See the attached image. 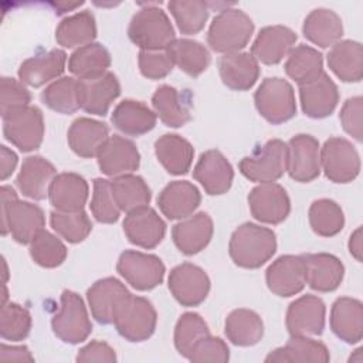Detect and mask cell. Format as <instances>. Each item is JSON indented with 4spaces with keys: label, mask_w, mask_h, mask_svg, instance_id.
<instances>
[{
    "label": "cell",
    "mask_w": 363,
    "mask_h": 363,
    "mask_svg": "<svg viewBox=\"0 0 363 363\" xmlns=\"http://www.w3.org/2000/svg\"><path fill=\"white\" fill-rule=\"evenodd\" d=\"M269 291L278 296L288 298L299 294L305 285V264L302 255H282L277 258L265 272Z\"/></svg>",
    "instance_id": "cell-20"
},
{
    "label": "cell",
    "mask_w": 363,
    "mask_h": 363,
    "mask_svg": "<svg viewBox=\"0 0 363 363\" xmlns=\"http://www.w3.org/2000/svg\"><path fill=\"white\" fill-rule=\"evenodd\" d=\"M213 233L214 227L211 217L207 213L200 211L177 223L172 228V238L180 252L194 255L208 245Z\"/></svg>",
    "instance_id": "cell-23"
},
{
    "label": "cell",
    "mask_w": 363,
    "mask_h": 363,
    "mask_svg": "<svg viewBox=\"0 0 363 363\" xmlns=\"http://www.w3.org/2000/svg\"><path fill=\"white\" fill-rule=\"evenodd\" d=\"M123 231L132 244L150 250L162 242L166 234V224L152 207L145 206L126 213Z\"/></svg>",
    "instance_id": "cell-21"
},
{
    "label": "cell",
    "mask_w": 363,
    "mask_h": 363,
    "mask_svg": "<svg viewBox=\"0 0 363 363\" xmlns=\"http://www.w3.org/2000/svg\"><path fill=\"white\" fill-rule=\"evenodd\" d=\"M320 170L333 183H349L360 173L359 153L349 140L329 138L320 147Z\"/></svg>",
    "instance_id": "cell-10"
},
{
    "label": "cell",
    "mask_w": 363,
    "mask_h": 363,
    "mask_svg": "<svg viewBox=\"0 0 363 363\" xmlns=\"http://www.w3.org/2000/svg\"><path fill=\"white\" fill-rule=\"evenodd\" d=\"M67 62V54L62 50L54 48L48 52L27 58L18 68L20 82L38 88L51 79L58 78Z\"/></svg>",
    "instance_id": "cell-31"
},
{
    "label": "cell",
    "mask_w": 363,
    "mask_h": 363,
    "mask_svg": "<svg viewBox=\"0 0 363 363\" xmlns=\"http://www.w3.org/2000/svg\"><path fill=\"white\" fill-rule=\"evenodd\" d=\"M30 255L35 264L44 268H55L65 261L67 247L57 235L43 230L30 242Z\"/></svg>",
    "instance_id": "cell-50"
},
{
    "label": "cell",
    "mask_w": 363,
    "mask_h": 363,
    "mask_svg": "<svg viewBox=\"0 0 363 363\" xmlns=\"http://www.w3.org/2000/svg\"><path fill=\"white\" fill-rule=\"evenodd\" d=\"M193 177L203 186L207 194L218 196L230 190L234 170L220 150L211 149L200 155L193 169Z\"/></svg>",
    "instance_id": "cell-18"
},
{
    "label": "cell",
    "mask_w": 363,
    "mask_h": 363,
    "mask_svg": "<svg viewBox=\"0 0 363 363\" xmlns=\"http://www.w3.org/2000/svg\"><path fill=\"white\" fill-rule=\"evenodd\" d=\"M111 65L109 51L99 43L77 48L68 58V69L78 79H88L108 72Z\"/></svg>",
    "instance_id": "cell-41"
},
{
    "label": "cell",
    "mask_w": 363,
    "mask_h": 363,
    "mask_svg": "<svg viewBox=\"0 0 363 363\" xmlns=\"http://www.w3.org/2000/svg\"><path fill=\"white\" fill-rule=\"evenodd\" d=\"M41 101L58 113H74L79 106L78 79L72 77H62L51 82L43 92Z\"/></svg>",
    "instance_id": "cell-46"
},
{
    "label": "cell",
    "mask_w": 363,
    "mask_h": 363,
    "mask_svg": "<svg viewBox=\"0 0 363 363\" xmlns=\"http://www.w3.org/2000/svg\"><path fill=\"white\" fill-rule=\"evenodd\" d=\"M330 329L346 343H357L363 337V305L359 299L337 298L330 309Z\"/></svg>",
    "instance_id": "cell-29"
},
{
    "label": "cell",
    "mask_w": 363,
    "mask_h": 363,
    "mask_svg": "<svg viewBox=\"0 0 363 363\" xmlns=\"http://www.w3.org/2000/svg\"><path fill=\"white\" fill-rule=\"evenodd\" d=\"M301 106L306 116L322 119L329 116L339 102L336 84L323 71L315 79L299 85Z\"/></svg>",
    "instance_id": "cell-22"
},
{
    "label": "cell",
    "mask_w": 363,
    "mask_h": 363,
    "mask_svg": "<svg viewBox=\"0 0 363 363\" xmlns=\"http://www.w3.org/2000/svg\"><path fill=\"white\" fill-rule=\"evenodd\" d=\"M156 118V113L146 104L125 99L115 106L111 121L122 133L129 136H140L155 128Z\"/></svg>",
    "instance_id": "cell-34"
},
{
    "label": "cell",
    "mask_w": 363,
    "mask_h": 363,
    "mask_svg": "<svg viewBox=\"0 0 363 363\" xmlns=\"http://www.w3.org/2000/svg\"><path fill=\"white\" fill-rule=\"evenodd\" d=\"M330 354L328 347L312 337L308 336H291L286 345L269 352L265 357L267 363H294V362H316L326 363L329 362Z\"/></svg>",
    "instance_id": "cell-38"
},
{
    "label": "cell",
    "mask_w": 363,
    "mask_h": 363,
    "mask_svg": "<svg viewBox=\"0 0 363 363\" xmlns=\"http://www.w3.org/2000/svg\"><path fill=\"white\" fill-rule=\"evenodd\" d=\"M116 360L115 350L105 342L101 340H92L88 345H85L82 349H79L77 354V362H108L112 363Z\"/></svg>",
    "instance_id": "cell-57"
},
{
    "label": "cell",
    "mask_w": 363,
    "mask_h": 363,
    "mask_svg": "<svg viewBox=\"0 0 363 363\" xmlns=\"http://www.w3.org/2000/svg\"><path fill=\"white\" fill-rule=\"evenodd\" d=\"M286 57L285 72L298 85L306 84L323 72V57L313 47L299 44Z\"/></svg>",
    "instance_id": "cell-43"
},
{
    "label": "cell",
    "mask_w": 363,
    "mask_h": 363,
    "mask_svg": "<svg viewBox=\"0 0 363 363\" xmlns=\"http://www.w3.org/2000/svg\"><path fill=\"white\" fill-rule=\"evenodd\" d=\"M50 223L60 237L72 244L84 241L92 230V223L82 208L72 211L54 210L50 214Z\"/></svg>",
    "instance_id": "cell-47"
},
{
    "label": "cell",
    "mask_w": 363,
    "mask_h": 363,
    "mask_svg": "<svg viewBox=\"0 0 363 363\" xmlns=\"http://www.w3.org/2000/svg\"><path fill=\"white\" fill-rule=\"evenodd\" d=\"M362 227H357L349 240V252L356 258V261L362 262Z\"/></svg>",
    "instance_id": "cell-60"
},
{
    "label": "cell",
    "mask_w": 363,
    "mask_h": 363,
    "mask_svg": "<svg viewBox=\"0 0 363 363\" xmlns=\"http://www.w3.org/2000/svg\"><path fill=\"white\" fill-rule=\"evenodd\" d=\"M88 193L89 187L82 176L65 172L54 177L48 197L55 210L72 211L84 208L88 200Z\"/></svg>",
    "instance_id": "cell-33"
},
{
    "label": "cell",
    "mask_w": 363,
    "mask_h": 363,
    "mask_svg": "<svg viewBox=\"0 0 363 363\" xmlns=\"http://www.w3.org/2000/svg\"><path fill=\"white\" fill-rule=\"evenodd\" d=\"M82 4V1H79V3H72V4H69V3H54L52 6L55 7V13L57 14H64L65 11H69V10H74V9H77V7H79Z\"/></svg>",
    "instance_id": "cell-61"
},
{
    "label": "cell",
    "mask_w": 363,
    "mask_h": 363,
    "mask_svg": "<svg viewBox=\"0 0 363 363\" xmlns=\"http://www.w3.org/2000/svg\"><path fill=\"white\" fill-rule=\"evenodd\" d=\"M296 34L285 26H268L261 28L251 45L252 57L262 64L274 65L284 60L294 48Z\"/></svg>",
    "instance_id": "cell-24"
},
{
    "label": "cell",
    "mask_w": 363,
    "mask_h": 363,
    "mask_svg": "<svg viewBox=\"0 0 363 363\" xmlns=\"http://www.w3.org/2000/svg\"><path fill=\"white\" fill-rule=\"evenodd\" d=\"M250 211L255 220L267 224L282 223L291 211L286 190L278 183H259L248 194Z\"/></svg>",
    "instance_id": "cell-15"
},
{
    "label": "cell",
    "mask_w": 363,
    "mask_h": 363,
    "mask_svg": "<svg viewBox=\"0 0 363 363\" xmlns=\"http://www.w3.org/2000/svg\"><path fill=\"white\" fill-rule=\"evenodd\" d=\"M31 329L30 312L14 302L1 305L0 312V335L4 340L18 342L28 336Z\"/></svg>",
    "instance_id": "cell-51"
},
{
    "label": "cell",
    "mask_w": 363,
    "mask_h": 363,
    "mask_svg": "<svg viewBox=\"0 0 363 363\" xmlns=\"http://www.w3.org/2000/svg\"><path fill=\"white\" fill-rule=\"evenodd\" d=\"M121 85L115 74L105 72L95 78L78 79L79 106L88 113L104 116L119 96Z\"/></svg>",
    "instance_id": "cell-19"
},
{
    "label": "cell",
    "mask_w": 363,
    "mask_h": 363,
    "mask_svg": "<svg viewBox=\"0 0 363 363\" xmlns=\"http://www.w3.org/2000/svg\"><path fill=\"white\" fill-rule=\"evenodd\" d=\"M200 201L199 189L187 180L170 182L157 197L159 208L169 220H183L191 216Z\"/></svg>",
    "instance_id": "cell-26"
},
{
    "label": "cell",
    "mask_w": 363,
    "mask_h": 363,
    "mask_svg": "<svg viewBox=\"0 0 363 363\" xmlns=\"http://www.w3.org/2000/svg\"><path fill=\"white\" fill-rule=\"evenodd\" d=\"M55 176L57 170L51 162L41 156H28L23 160L16 183L26 197L44 200Z\"/></svg>",
    "instance_id": "cell-28"
},
{
    "label": "cell",
    "mask_w": 363,
    "mask_h": 363,
    "mask_svg": "<svg viewBox=\"0 0 363 363\" xmlns=\"http://www.w3.org/2000/svg\"><path fill=\"white\" fill-rule=\"evenodd\" d=\"M362 112H363L362 96H353L346 99L339 113V119L343 130L357 142H362Z\"/></svg>",
    "instance_id": "cell-56"
},
{
    "label": "cell",
    "mask_w": 363,
    "mask_h": 363,
    "mask_svg": "<svg viewBox=\"0 0 363 363\" xmlns=\"http://www.w3.org/2000/svg\"><path fill=\"white\" fill-rule=\"evenodd\" d=\"M167 285L180 305L197 306L208 295L210 278L200 267L191 262H183L170 271Z\"/></svg>",
    "instance_id": "cell-14"
},
{
    "label": "cell",
    "mask_w": 363,
    "mask_h": 363,
    "mask_svg": "<svg viewBox=\"0 0 363 363\" xmlns=\"http://www.w3.org/2000/svg\"><path fill=\"white\" fill-rule=\"evenodd\" d=\"M238 167L251 182H275L286 172V143L279 139H271L252 155L242 157Z\"/></svg>",
    "instance_id": "cell-7"
},
{
    "label": "cell",
    "mask_w": 363,
    "mask_h": 363,
    "mask_svg": "<svg viewBox=\"0 0 363 363\" xmlns=\"http://www.w3.org/2000/svg\"><path fill=\"white\" fill-rule=\"evenodd\" d=\"M330 71L343 82H359L363 77V47L353 40L337 41L328 54Z\"/></svg>",
    "instance_id": "cell-36"
},
{
    "label": "cell",
    "mask_w": 363,
    "mask_h": 363,
    "mask_svg": "<svg viewBox=\"0 0 363 363\" xmlns=\"http://www.w3.org/2000/svg\"><path fill=\"white\" fill-rule=\"evenodd\" d=\"M130 296L132 294L128 288L112 277L96 281L86 292L91 313L101 325L113 323L116 315Z\"/></svg>",
    "instance_id": "cell-13"
},
{
    "label": "cell",
    "mask_w": 363,
    "mask_h": 363,
    "mask_svg": "<svg viewBox=\"0 0 363 363\" xmlns=\"http://www.w3.org/2000/svg\"><path fill=\"white\" fill-rule=\"evenodd\" d=\"M326 306L319 296L302 295L286 311V329L291 336H319L325 329Z\"/></svg>",
    "instance_id": "cell-16"
},
{
    "label": "cell",
    "mask_w": 363,
    "mask_h": 363,
    "mask_svg": "<svg viewBox=\"0 0 363 363\" xmlns=\"http://www.w3.org/2000/svg\"><path fill=\"white\" fill-rule=\"evenodd\" d=\"M218 71L223 84L233 91H247L259 77L258 61L251 52L224 54L218 60Z\"/></svg>",
    "instance_id": "cell-30"
},
{
    "label": "cell",
    "mask_w": 363,
    "mask_h": 363,
    "mask_svg": "<svg viewBox=\"0 0 363 363\" xmlns=\"http://www.w3.org/2000/svg\"><path fill=\"white\" fill-rule=\"evenodd\" d=\"M157 323L153 305L142 296H130L116 315L113 325L118 333L129 342L147 340Z\"/></svg>",
    "instance_id": "cell-11"
},
{
    "label": "cell",
    "mask_w": 363,
    "mask_h": 363,
    "mask_svg": "<svg viewBox=\"0 0 363 363\" xmlns=\"http://www.w3.org/2000/svg\"><path fill=\"white\" fill-rule=\"evenodd\" d=\"M308 217L312 230L320 237H333L345 225L343 210L330 199L315 200L309 207Z\"/></svg>",
    "instance_id": "cell-45"
},
{
    "label": "cell",
    "mask_w": 363,
    "mask_h": 363,
    "mask_svg": "<svg viewBox=\"0 0 363 363\" xmlns=\"http://www.w3.org/2000/svg\"><path fill=\"white\" fill-rule=\"evenodd\" d=\"M108 138L109 128L104 122L91 118L75 119L67 133V140L72 152L85 159L96 156Z\"/></svg>",
    "instance_id": "cell-32"
},
{
    "label": "cell",
    "mask_w": 363,
    "mask_h": 363,
    "mask_svg": "<svg viewBox=\"0 0 363 363\" xmlns=\"http://www.w3.org/2000/svg\"><path fill=\"white\" fill-rule=\"evenodd\" d=\"M230 359V349L221 337L207 335L201 337L193 347L189 360L191 362H217L225 363Z\"/></svg>",
    "instance_id": "cell-53"
},
{
    "label": "cell",
    "mask_w": 363,
    "mask_h": 363,
    "mask_svg": "<svg viewBox=\"0 0 363 363\" xmlns=\"http://www.w3.org/2000/svg\"><path fill=\"white\" fill-rule=\"evenodd\" d=\"M0 89H1V99H0L1 118L10 113L11 111L30 105L31 95L28 89L23 85V82H18L10 77H3Z\"/></svg>",
    "instance_id": "cell-55"
},
{
    "label": "cell",
    "mask_w": 363,
    "mask_h": 363,
    "mask_svg": "<svg viewBox=\"0 0 363 363\" xmlns=\"http://www.w3.org/2000/svg\"><path fill=\"white\" fill-rule=\"evenodd\" d=\"M3 133L21 152L38 149L44 138L43 112L33 105L11 111L3 116Z\"/></svg>",
    "instance_id": "cell-8"
},
{
    "label": "cell",
    "mask_w": 363,
    "mask_h": 363,
    "mask_svg": "<svg viewBox=\"0 0 363 363\" xmlns=\"http://www.w3.org/2000/svg\"><path fill=\"white\" fill-rule=\"evenodd\" d=\"M155 153L167 173L179 176L190 170L194 149L189 140L176 133H164L155 142Z\"/></svg>",
    "instance_id": "cell-35"
},
{
    "label": "cell",
    "mask_w": 363,
    "mask_h": 363,
    "mask_svg": "<svg viewBox=\"0 0 363 363\" xmlns=\"http://www.w3.org/2000/svg\"><path fill=\"white\" fill-rule=\"evenodd\" d=\"M152 105L156 116L169 128H180L191 119V96L187 91L162 85L155 91Z\"/></svg>",
    "instance_id": "cell-27"
},
{
    "label": "cell",
    "mask_w": 363,
    "mask_h": 363,
    "mask_svg": "<svg viewBox=\"0 0 363 363\" xmlns=\"http://www.w3.org/2000/svg\"><path fill=\"white\" fill-rule=\"evenodd\" d=\"M303 35L320 48H328L340 41L343 35V24L340 17L329 9L312 10L302 26Z\"/></svg>",
    "instance_id": "cell-37"
},
{
    "label": "cell",
    "mask_w": 363,
    "mask_h": 363,
    "mask_svg": "<svg viewBox=\"0 0 363 363\" xmlns=\"http://www.w3.org/2000/svg\"><path fill=\"white\" fill-rule=\"evenodd\" d=\"M254 102L259 115L272 125L284 123L296 113L294 88L279 77L265 78L254 94Z\"/></svg>",
    "instance_id": "cell-5"
},
{
    "label": "cell",
    "mask_w": 363,
    "mask_h": 363,
    "mask_svg": "<svg viewBox=\"0 0 363 363\" xmlns=\"http://www.w3.org/2000/svg\"><path fill=\"white\" fill-rule=\"evenodd\" d=\"M18 157L17 155L9 149L7 146H0V179L6 180L7 177H10L17 166Z\"/></svg>",
    "instance_id": "cell-59"
},
{
    "label": "cell",
    "mask_w": 363,
    "mask_h": 363,
    "mask_svg": "<svg viewBox=\"0 0 363 363\" xmlns=\"http://www.w3.org/2000/svg\"><path fill=\"white\" fill-rule=\"evenodd\" d=\"M96 37L95 17L91 11L84 10L65 17L57 26L55 40L65 48H79L91 44Z\"/></svg>",
    "instance_id": "cell-40"
},
{
    "label": "cell",
    "mask_w": 363,
    "mask_h": 363,
    "mask_svg": "<svg viewBox=\"0 0 363 363\" xmlns=\"http://www.w3.org/2000/svg\"><path fill=\"white\" fill-rule=\"evenodd\" d=\"M174 65L190 77H199L210 65L211 55L199 41L190 38H176L167 48Z\"/></svg>",
    "instance_id": "cell-42"
},
{
    "label": "cell",
    "mask_w": 363,
    "mask_h": 363,
    "mask_svg": "<svg viewBox=\"0 0 363 363\" xmlns=\"http://www.w3.org/2000/svg\"><path fill=\"white\" fill-rule=\"evenodd\" d=\"M252 33V20L242 10L227 7L213 18L207 31V43L216 52H240Z\"/></svg>",
    "instance_id": "cell-3"
},
{
    "label": "cell",
    "mask_w": 363,
    "mask_h": 363,
    "mask_svg": "<svg viewBox=\"0 0 363 363\" xmlns=\"http://www.w3.org/2000/svg\"><path fill=\"white\" fill-rule=\"evenodd\" d=\"M286 172L299 183H309L320 173L319 142L305 133L295 135L286 143Z\"/></svg>",
    "instance_id": "cell-12"
},
{
    "label": "cell",
    "mask_w": 363,
    "mask_h": 363,
    "mask_svg": "<svg viewBox=\"0 0 363 363\" xmlns=\"http://www.w3.org/2000/svg\"><path fill=\"white\" fill-rule=\"evenodd\" d=\"M224 332L227 339L235 346H254L264 335V323L259 315L251 309L240 308L225 318Z\"/></svg>",
    "instance_id": "cell-39"
},
{
    "label": "cell",
    "mask_w": 363,
    "mask_h": 363,
    "mask_svg": "<svg viewBox=\"0 0 363 363\" xmlns=\"http://www.w3.org/2000/svg\"><path fill=\"white\" fill-rule=\"evenodd\" d=\"M182 34H196L203 30L210 7L200 0H172L167 4Z\"/></svg>",
    "instance_id": "cell-48"
},
{
    "label": "cell",
    "mask_w": 363,
    "mask_h": 363,
    "mask_svg": "<svg viewBox=\"0 0 363 363\" xmlns=\"http://www.w3.org/2000/svg\"><path fill=\"white\" fill-rule=\"evenodd\" d=\"M128 35L143 51L166 50L176 40L170 18L156 6H146L136 11L129 23Z\"/></svg>",
    "instance_id": "cell-4"
},
{
    "label": "cell",
    "mask_w": 363,
    "mask_h": 363,
    "mask_svg": "<svg viewBox=\"0 0 363 363\" xmlns=\"http://www.w3.org/2000/svg\"><path fill=\"white\" fill-rule=\"evenodd\" d=\"M207 335L210 330L204 319L199 313L186 312L174 326V346L182 356L189 359L194 345Z\"/></svg>",
    "instance_id": "cell-49"
},
{
    "label": "cell",
    "mask_w": 363,
    "mask_h": 363,
    "mask_svg": "<svg viewBox=\"0 0 363 363\" xmlns=\"http://www.w3.org/2000/svg\"><path fill=\"white\" fill-rule=\"evenodd\" d=\"M51 328L54 335L64 343L78 345L86 340L92 332V323L78 294L68 289L61 294L60 311L52 316Z\"/></svg>",
    "instance_id": "cell-6"
},
{
    "label": "cell",
    "mask_w": 363,
    "mask_h": 363,
    "mask_svg": "<svg viewBox=\"0 0 363 363\" xmlns=\"http://www.w3.org/2000/svg\"><path fill=\"white\" fill-rule=\"evenodd\" d=\"M306 284L319 292H332L343 281L345 267L342 261L328 252L303 254Z\"/></svg>",
    "instance_id": "cell-25"
},
{
    "label": "cell",
    "mask_w": 363,
    "mask_h": 363,
    "mask_svg": "<svg viewBox=\"0 0 363 363\" xmlns=\"http://www.w3.org/2000/svg\"><path fill=\"white\" fill-rule=\"evenodd\" d=\"M174 64L167 50L143 51L139 52V69L143 77L149 79H162L169 75Z\"/></svg>",
    "instance_id": "cell-54"
},
{
    "label": "cell",
    "mask_w": 363,
    "mask_h": 363,
    "mask_svg": "<svg viewBox=\"0 0 363 363\" xmlns=\"http://www.w3.org/2000/svg\"><path fill=\"white\" fill-rule=\"evenodd\" d=\"M0 360L1 362H34L33 354L26 346H7L1 343L0 346Z\"/></svg>",
    "instance_id": "cell-58"
},
{
    "label": "cell",
    "mask_w": 363,
    "mask_h": 363,
    "mask_svg": "<svg viewBox=\"0 0 363 363\" xmlns=\"http://www.w3.org/2000/svg\"><path fill=\"white\" fill-rule=\"evenodd\" d=\"M277 251L275 233L267 227L244 223L234 230L228 242V252L241 268H259Z\"/></svg>",
    "instance_id": "cell-2"
},
{
    "label": "cell",
    "mask_w": 363,
    "mask_h": 363,
    "mask_svg": "<svg viewBox=\"0 0 363 363\" xmlns=\"http://www.w3.org/2000/svg\"><path fill=\"white\" fill-rule=\"evenodd\" d=\"M89 207L96 221L105 223V224H112L118 221L121 216V210L113 199L111 180H106V179L94 180V193H92Z\"/></svg>",
    "instance_id": "cell-52"
},
{
    "label": "cell",
    "mask_w": 363,
    "mask_h": 363,
    "mask_svg": "<svg viewBox=\"0 0 363 363\" xmlns=\"http://www.w3.org/2000/svg\"><path fill=\"white\" fill-rule=\"evenodd\" d=\"M113 199L121 211L129 213L145 207L152 199V193L146 182L136 174H123L111 180Z\"/></svg>",
    "instance_id": "cell-44"
},
{
    "label": "cell",
    "mask_w": 363,
    "mask_h": 363,
    "mask_svg": "<svg viewBox=\"0 0 363 363\" xmlns=\"http://www.w3.org/2000/svg\"><path fill=\"white\" fill-rule=\"evenodd\" d=\"M350 362H356V363H362L363 362V356H362V349H357V350H354V354L353 356H350V359H349Z\"/></svg>",
    "instance_id": "cell-62"
},
{
    "label": "cell",
    "mask_w": 363,
    "mask_h": 363,
    "mask_svg": "<svg viewBox=\"0 0 363 363\" xmlns=\"http://www.w3.org/2000/svg\"><path fill=\"white\" fill-rule=\"evenodd\" d=\"M116 269L119 275L138 291H150L160 285L164 278V264L153 254L135 250L123 251L119 255Z\"/></svg>",
    "instance_id": "cell-9"
},
{
    "label": "cell",
    "mask_w": 363,
    "mask_h": 363,
    "mask_svg": "<svg viewBox=\"0 0 363 363\" xmlns=\"http://www.w3.org/2000/svg\"><path fill=\"white\" fill-rule=\"evenodd\" d=\"M101 172L109 177L129 174L138 170L140 155L136 145L119 135L109 136L96 155Z\"/></svg>",
    "instance_id": "cell-17"
},
{
    "label": "cell",
    "mask_w": 363,
    "mask_h": 363,
    "mask_svg": "<svg viewBox=\"0 0 363 363\" xmlns=\"http://www.w3.org/2000/svg\"><path fill=\"white\" fill-rule=\"evenodd\" d=\"M1 233L20 244H30L44 230V211L34 203L17 199L13 187L1 186Z\"/></svg>",
    "instance_id": "cell-1"
}]
</instances>
